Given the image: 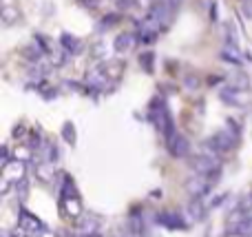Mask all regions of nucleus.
I'll list each match as a JSON object with an SVG mask.
<instances>
[{
  "mask_svg": "<svg viewBox=\"0 0 252 237\" xmlns=\"http://www.w3.org/2000/svg\"><path fill=\"white\" fill-rule=\"evenodd\" d=\"M18 226H20V231L27 237H40V235H44V224L35 215H31V213H27V211L20 213Z\"/></svg>",
  "mask_w": 252,
  "mask_h": 237,
  "instance_id": "1",
  "label": "nucleus"
},
{
  "mask_svg": "<svg viewBox=\"0 0 252 237\" xmlns=\"http://www.w3.org/2000/svg\"><path fill=\"white\" fill-rule=\"evenodd\" d=\"M186 189H188V193H190L192 198H201V195H204L206 191L210 189V180H208V175H199V173H197L195 177H190V180H188Z\"/></svg>",
  "mask_w": 252,
  "mask_h": 237,
  "instance_id": "2",
  "label": "nucleus"
},
{
  "mask_svg": "<svg viewBox=\"0 0 252 237\" xmlns=\"http://www.w3.org/2000/svg\"><path fill=\"white\" fill-rule=\"evenodd\" d=\"M166 144H168V151L175 155V158H184V155H188V151H190L188 140L184 135H179V133H175V135L170 137Z\"/></svg>",
  "mask_w": 252,
  "mask_h": 237,
  "instance_id": "3",
  "label": "nucleus"
},
{
  "mask_svg": "<svg viewBox=\"0 0 252 237\" xmlns=\"http://www.w3.org/2000/svg\"><path fill=\"white\" fill-rule=\"evenodd\" d=\"M62 206H64V211H66V215L69 217H80L82 215V202H80V198L78 195H66L64 193V198H62Z\"/></svg>",
  "mask_w": 252,
  "mask_h": 237,
  "instance_id": "4",
  "label": "nucleus"
},
{
  "mask_svg": "<svg viewBox=\"0 0 252 237\" xmlns=\"http://www.w3.org/2000/svg\"><path fill=\"white\" fill-rule=\"evenodd\" d=\"M133 47H135V35L133 34H122V35L115 38V51L126 53V51H130Z\"/></svg>",
  "mask_w": 252,
  "mask_h": 237,
  "instance_id": "5",
  "label": "nucleus"
},
{
  "mask_svg": "<svg viewBox=\"0 0 252 237\" xmlns=\"http://www.w3.org/2000/svg\"><path fill=\"white\" fill-rule=\"evenodd\" d=\"M232 235H239V237H252V215H246V220L241 222L239 226L235 229Z\"/></svg>",
  "mask_w": 252,
  "mask_h": 237,
  "instance_id": "6",
  "label": "nucleus"
},
{
  "mask_svg": "<svg viewBox=\"0 0 252 237\" xmlns=\"http://www.w3.org/2000/svg\"><path fill=\"white\" fill-rule=\"evenodd\" d=\"M2 20H4V25H11V22H16V20H18V11H13L9 4H4V9H2Z\"/></svg>",
  "mask_w": 252,
  "mask_h": 237,
  "instance_id": "7",
  "label": "nucleus"
},
{
  "mask_svg": "<svg viewBox=\"0 0 252 237\" xmlns=\"http://www.w3.org/2000/svg\"><path fill=\"white\" fill-rule=\"evenodd\" d=\"M159 220H161V224H166V226H182V222H179V217L175 215V213H164Z\"/></svg>",
  "mask_w": 252,
  "mask_h": 237,
  "instance_id": "8",
  "label": "nucleus"
},
{
  "mask_svg": "<svg viewBox=\"0 0 252 237\" xmlns=\"http://www.w3.org/2000/svg\"><path fill=\"white\" fill-rule=\"evenodd\" d=\"M27 193H29V182H27V180H20V182L16 184V195H20V200H25Z\"/></svg>",
  "mask_w": 252,
  "mask_h": 237,
  "instance_id": "9",
  "label": "nucleus"
},
{
  "mask_svg": "<svg viewBox=\"0 0 252 237\" xmlns=\"http://www.w3.org/2000/svg\"><path fill=\"white\" fill-rule=\"evenodd\" d=\"M139 62H142L144 69H146L148 73H151V71H153V53H144V56L139 58Z\"/></svg>",
  "mask_w": 252,
  "mask_h": 237,
  "instance_id": "10",
  "label": "nucleus"
},
{
  "mask_svg": "<svg viewBox=\"0 0 252 237\" xmlns=\"http://www.w3.org/2000/svg\"><path fill=\"white\" fill-rule=\"evenodd\" d=\"M244 13L248 18H252V0H246V2H244Z\"/></svg>",
  "mask_w": 252,
  "mask_h": 237,
  "instance_id": "11",
  "label": "nucleus"
},
{
  "mask_svg": "<svg viewBox=\"0 0 252 237\" xmlns=\"http://www.w3.org/2000/svg\"><path fill=\"white\" fill-rule=\"evenodd\" d=\"M64 137H66V140H71V142H73V129H71V124H66V129H64Z\"/></svg>",
  "mask_w": 252,
  "mask_h": 237,
  "instance_id": "12",
  "label": "nucleus"
}]
</instances>
